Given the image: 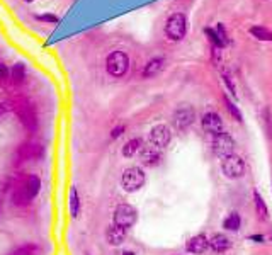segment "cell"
I'll list each match as a JSON object with an SVG mask.
<instances>
[{
	"mask_svg": "<svg viewBox=\"0 0 272 255\" xmlns=\"http://www.w3.org/2000/svg\"><path fill=\"white\" fill-rule=\"evenodd\" d=\"M121 184H123L124 191L136 192L145 186V172L139 167H130L123 172L121 177Z\"/></svg>",
	"mask_w": 272,
	"mask_h": 255,
	"instance_id": "3",
	"label": "cell"
},
{
	"mask_svg": "<svg viewBox=\"0 0 272 255\" xmlns=\"http://www.w3.org/2000/svg\"><path fill=\"white\" fill-rule=\"evenodd\" d=\"M10 75H12V82L14 84H23L24 77H26V68L23 63H16L10 70Z\"/></svg>",
	"mask_w": 272,
	"mask_h": 255,
	"instance_id": "24",
	"label": "cell"
},
{
	"mask_svg": "<svg viewBox=\"0 0 272 255\" xmlns=\"http://www.w3.org/2000/svg\"><path fill=\"white\" fill-rule=\"evenodd\" d=\"M36 252H38V247L36 245H24L19 250H16L14 255H36Z\"/></svg>",
	"mask_w": 272,
	"mask_h": 255,
	"instance_id": "27",
	"label": "cell"
},
{
	"mask_svg": "<svg viewBox=\"0 0 272 255\" xmlns=\"http://www.w3.org/2000/svg\"><path fill=\"white\" fill-rule=\"evenodd\" d=\"M124 236H126V230L121 227H116V225H112L108 230V242L111 245H121L124 242Z\"/></svg>",
	"mask_w": 272,
	"mask_h": 255,
	"instance_id": "16",
	"label": "cell"
},
{
	"mask_svg": "<svg viewBox=\"0 0 272 255\" xmlns=\"http://www.w3.org/2000/svg\"><path fill=\"white\" fill-rule=\"evenodd\" d=\"M201 123H203L204 131L213 136L225 131V129H223V121L218 113H206L203 116V119H201Z\"/></svg>",
	"mask_w": 272,
	"mask_h": 255,
	"instance_id": "9",
	"label": "cell"
},
{
	"mask_svg": "<svg viewBox=\"0 0 272 255\" xmlns=\"http://www.w3.org/2000/svg\"><path fill=\"white\" fill-rule=\"evenodd\" d=\"M7 73H9V70H7V66L3 65V63H0V77L7 75Z\"/></svg>",
	"mask_w": 272,
	"mask_h": 255,
	"instance_id": "31",
	"label": "cell"
},
{
	"mask_svg": "<svg viewBox=\"0 0 272 255\" xmlns=\"http://www.w3.org/2000/svg\"><path fill=\"white\" fill-rule=\"evenodd\" d=\"M209 247H211L215 252H225V250H228L231 247V242H230V238H228V236L218 233V235H215L211 240H209Z\"/></svg>",
	"mask_w": 272,
	"mask_h": 255,
	"instance_id": "14",
	"label": "cell"
},
{
	"mask_svg": "<svg viewBox=\"0 0 272 255\" xmlns=\"http://www.w3.org/2000/svg\"><path fill=\"white\" fill-rule=\"evenodd\" d=\"M70 211H72V216L77 218L80 211V201H79V192H77L75 187L70 189Z\"/></svg>",
	"mask_w": 272,
	"mask_h": 255,
	"instance_id": "23",
	"label": "cell"
},
{
	"mask_svg": "<svg viewBox=\"0 0 272 255\" xmlns=\"http://www.w3.org/2000/svg\"><path fill=\"white\" fill-rule=\"evenodd\" d=\"M170 129L168 126H165V124H157V126L152 128V131H150V143H152V146H155V148H165V146L170 143Z\"/></svg>",
	"mask_w": 272,
	"mask_h": 255,
	"instance_id": "8",
	"label": "cell"
},
{
	"mask_svg": "<svg viewBox=\"0 0 272 255\" xmlns=\"http://www.w3.org/2000/svg\"><path fill=\"white\" fill-rule=\"evenodd\" d=\"M36 19L41 22H50V24H56L58 22V17L54 14H41V16H36Z\"/></svg>",
	"mask_w": 272,
	"mask_h": 255,
	"instance_id": "28",
	"label": "cell"
},
{
	"mask_svg": "<svg viewBox=\"0 0 272 255\" xmlns=\"http://www.w3.org/2000/svg\"><path fill=\"white\" fill-rule=\"evenodd\" d=\"M23 187L31 198H34V196L39 192V189H41V180H39V177H36V175H29L27 179H26Z\"/></svg>",
	"mask_w": 272,
	"mask_h": 255,
	"instance_id": "17",
	"label": "cell"
},
{
	"mask_svg": "<svg viewBox=\"0 0 272 255\" xmlns=\"http://www.w3.org/2000/svg\"><path fill=\"white\" fill-rule=\"evenodd\" d=\"M123 255H135V254H133V252H124Z\"/></svg>",
	"mask_w": 272,
	"mask_h": 255,
	"instance_id": "33",
	"label": "cell"
},
{
	"mask_svg": "<svg viewBox=\"0 0 272 255\" xmlns=\"http://www.w3.org/2000/svg\"><path fill=\"white\" fill-rule=\"evenodd\" d=\"M253 202H255V211L259 214L262 220H267V206H266V201H264V198L259 194V191H253Z\"/></svg>",
	"mask_w": 272,
	"mask_h": 255,
	"instance_id": "18",
	"label": "cell"
},
{
	"mask_svg": "<svg viewBox=\"0 0 272 255\" xmlns=\"http://www.w3.org/2000/svg\"><path fill=\"white\" fill-rule=\"evenodd\" d=\"M43 155V148L39 145H23L19 148L21 160H29V158H38Z\"/></svg>",
	"mask_w": 272,
	"mask_h": 255,
	"instance_id": "15",
	"label": "cell"
},
{
	"mask_svg": "<svg viewBox=\"0 0 272 255\" xmlns=\"http://www.w3.org/2000/svg\"><path fill=\"white\" fill-rule=\"evenodd\" d=\"M17 114H19V117H21V123H23L29 131H34L36 126H38V117H36V113H34V109H32V106L21 104L19 109H17Z\"/></svg>",
	"mask_w": 272,
	"mask_h": 255,
	"instance_id": "10",
	"label": "cell"
},
{
	"mask_svg": "<svg viewBox=\"0 0 272 255\" xmlns=\"http://www.w3.org/2000/svg\"><path fill=\"white\" fill-rule=\"evenodd\" d=\"M139 158H141V164H145L146 167H155L160 162L159 148H155V146H141L139 148Z\"/></svg>",
	"mask_w": 272,
	"mask_h": 255,
	"instance_id": "11",
	"label": "cell"
},
{
	"mask_svg": "<svg viewBox=\"0 0 272 255\" xmlns=\"http://www.w3.org/2000/svg\"><path fill=\"white\" fill-rule=\"evenodd\" d=\"M106 68H108L109 75L119 79L130 68V58H128V55L124 51H112L108 57V60H106Z\"/></svg>",
	"mask_w": 272,
	"mask_h": 255,
	"instance_id": "2",
	"label": "cell"
},
{
	"mask_svg": "<svg viewBox=\"0 0 272 255\" xmlns=\"http://www.w3.org/2000/svg\"><path fill=\"white\" fill-rule=\"evenodd\" d=\"M24 2H34V0H24Z\"/></svg>",
	"mask_w": 272,
	"mask_h": 255,
	"instance_id": "34",
	"label": "cell"
},
{
	"mask_svg": "<svg viewBox=\"0 0 272 255\" xmlns=\"http://www.w3.org/2000/svg\"><path fill=\"white\" fill-rule=\"evenodd\" d=\"M208 247H209V240L204 235H196L187 242V250L190 254H197V255L204 254L208 250Z\"/></svg>",
	"mask_w": 272,
	"mask_h": 255,
	"instance_id": "12",
	"label": "cell"
},
{
	"mask_svg": "<svg viewBox=\"0 0 272 255\" xmlns=\"http://www.w3.org/2000/svg\"><path fill=\"white\" fill-rule=\"evenodd\" d=\"M206 34H208V38H209V41H211V44H213V48H218V50H221L223 46H225V43L221 41V38L218 36V32L216 31H213V29H206Z\"/></svg>",
	"mask_w": 272,
	"mask_h": 255,
	"instance_id": "25",
	"label": "cell"
},
{
	"mask_svg": "<svg viewBox=\"0 0 272 255\" xmlns=\"http://www.w3.org/2000/svg\"><path fill=\"white\" fill-rule=\"evenodd\" d=\"M225 104H226L228 113H230L231 116H233L237 121H242V113H240V111H238V107L230 101V97H226V95H225Z\"/></svg>",
	"mask_w": 272,
	"mask_h": 255,
	"instance_id": "26",
	"label": "cell"
},
{
	"mask_svg": "<svg viewBox=\"0 0 272 255\" xmlns=\"http://www.w3.org/2000/svg\"><path fill=\"white\" fill-rule=\"evenodd\" d=\"M136 221V209L130 204H119L114 211V225L121 228H130L133 227Z\"/></svg>",
	"mask_w": 272,
	"mask_h": 255,
	"instance_id": "5",
	"label": "cell"
},
{
	"mask_svg": "<svg viewBox=\"0 0 272 255\" xmlns=\"http://www.w3.org/2000/svg\"><path fill=\"white\" fill-rule=\"evenodd\" d=\"M163 65H165L163 58H160V57L152 58V60H150L148 63L145 65V68H143L141 75L145 77V79H152V77L159 75V73L162 72V68H163Z\"/></svg>",
	"mask_w": 272,
	"mask_h": 255,
	"instance_id": "13",
	"label": "cell"
},
{
	"mask_svg": "<svg viewBox=\"0 0 272 255\" xmlns=\"http://www.w3.org/2000/svg\"><path fill=\"white\" fill-rule=\"evenodd\" d=\"M240 225H242V220L238 213H231L230 216L223 221V228H226V230H230V231H238L240 230Z\"/></svg>",
	"mask_w": 272,
	"mask_h": 255,
	"instance_id": "20",
	"label": "cell"
},
{
	"mask_svg": "<svg viewBox=\"0 0 272 255\" xmlns=\"http://www.w3.org/2000/svg\"><path fill=\"white\" fill-rule=\"evenodd\" d=\"M221 170L228 179H240L245 173V162L235 153L226 155L221 160Z\"/></svg>",
	"mask_w": 272,
	"mask_h": 255,
	"instance_id": "4",
	"label": "cell"
},
{
	"mask_svg": "<svg viewBox=\"0 0 272 255\" xmlns=\"http://www.w3.org/2000/svg\"><path fill=\"white\" fill-rule=\"evenodd\" d=\"M194 119H196V111L187 104H182L174 113V123H175V126H177V129H181V131L192 126Z\"/></svg>",
	"mask_w": 272,
	"mask_h": 255,
	"instance_id": "7",
	"label": "cell"
},
{
	"mask_svg": "<svg viewBox=\"0 0 272 255\" xmlns=\"http://www.w3.org/2000/svg\"><path fill=\"white\" fill-rule=\"evenodd\" d=\"M3 113H5V107H3V104H0V116H2Z\"/></svg>",
	"mask_w": 272,
	"mask_h": 255,
	"instance_id": "32",
	"label": "cell"
},
{
	"mask_svg": "<svg viewBox=\"0 0 272 255\" xmlns=\"http://www.w3.org/2000/svg\"><path fill=\"white\" fill-rule=\"evenodd\" d=\"M250 34L255 36L260 41H272V31L264 28V26H253V28H250Z\"/></svg>",
	"mask_w": 272,
	"mask_h": 255,
	"instance_id": "19",
	"label": "cell"
},
{
	"mask_svg": "<svg viewBox=\"0 0 272 255\" xmlns=\"http://www.w3.org/2000/svg\"><path fill=\"white\" fill-rule=\"evenodd\" d=\"M223 80H225L226 87L231 90V94L237 95V90H235V84H233V80H231V77H230V75H226V73H223Z\"/></svg>",
	"mask_w": 272,
	"mask_h": 255,
	"instance_id": "29",
	"label": "cell"
},
{
	"mask_svg": "<svg viewBox=\"0 0 272 255\" xmlns=\"http://www.w3.org/2000/svg\"><path fill=\"white\" fill-rule=\"evenodd\" d=\"M187 32V21L184 14H172L165 24V36L170 41H181Z\"/></svg>",
	"mask_w": 272,
	"mask_h": 255,
	"instance_id": "1",
	"label": "cell"
},
{
	"mask_svg": "<svg viewBox=\"0 0 272 255\" xmlns=\"http://www.w3.org/2000/svg\"><path fill=\"white\" fill-rule=\"evenodd\" d=\"M124 129H126L124 126H117V128H114V129H112V133H111V136H112V138H117V136L123 135Z\"/></svg>",
	"mask_w": 272,
	"mask_h": 255,
	"instance_id": "30",
	"label": "cell"
},
{
	"mask_svg": "<svg viewBox=\"0 0 272 255\" xmlns=\"http://www.w3.org/2000/svg\"><path fill=\"white\" fill-rule=\"evenodd\" d=\"M31 196L27 194V192L24 191V187L21 186L19 189H16L14 191V194H12V201L16 202L17 206H26V204H29L31 202Z\"/></svg>",
	"mask_w": 272,
	"mask_h": 255,
	"instance_id": "21",
	"label": "cell"
},
{
	"mask_svg": "<svg viewBox=\"0 0 272 255\" xmlns=\"http://www.w3.org/2000/svg\"><path fill=\"white\" fill-rule=\"evenodd\" d=\"M139 148H141V140L139 138H133V140H130V142L126 143V145L123 146V155L124 157H133V155L138 151Z\"/></svg>",
	"mask_w": 272,
	"mask_h": 255,
	"instance_id": "22",
	"label": "cell"
},
{
	"mask_svg": "<svg viewBox=\"0 0 272 255\" xmlns=\"http://www.w3.org/2000/svg\"><path fill=\"white\" fill-rule=\"evenodd\" d=\"M213 150H215V153L219 155V157L231 155L235 150V140L231 138V135L226 131L218 133V135L213 136Z\"/></svg>",
	"mask_w": 272,
	"mask_h": 255,
	"instance_id": "6",
	"label": "cell"
}]
</instances>
